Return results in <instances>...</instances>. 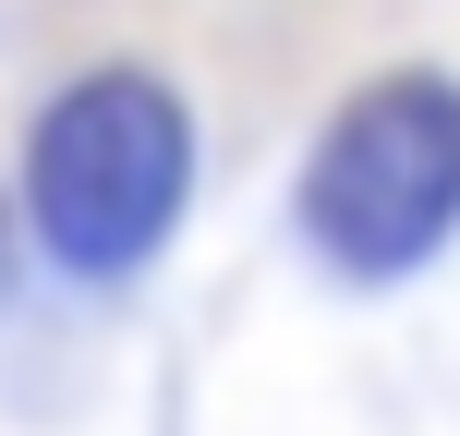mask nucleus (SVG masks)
Masks as SVG:
<instances>
[{"label":"nucleus","instance_id":"2","mask_svg":"<svg viewBox=\"0 0 460 436\" xmlns=\"http://www.w3.org/2000/svg\"><path fill=\"white\" fill-rule=\"evenodd\" d=\"M460 230V85L448 73H376L303 158V243L340 279L388 291Z\"/></svg>","mask_w":460,"mask_h":436},{"label":"nucleus","instance_id":"1","mask_svg":"<svg viewBox=\"0 0 460 436\" xmlns=\"http://www.w3.org/2000/svg\"><path fill=\"white\" fill-rule=\"evenodd\" d=\"M182 194H194V121L170 97V73L146 61L61 85L24 134V218H37L49 267L73 279H134L182 230Z\"/></svg>","mask_w":460,"mask_h":436}]
</instances>
